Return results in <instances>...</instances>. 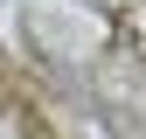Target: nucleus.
Wrapping results in <instances>:
<instances>
[{
    "mask_svg": "<svg viewBox=\"0 0 146 139\" xmlns=\"http://www.w3.org/2000/svg\"><path fill=\"white\" fill-rule=\"evenodd\" d=\"M0 139H42V132H35L28 118L14 111V104H0Z\"/></svg>",
    "mask_w": 146,
    "mask_h": 139,
    "instance_id": "obj_1",
    "label": "nucleus"
},
{
    "mask_svg": "<svg viewBox=\"0 0 146 139\" xmlns=\"http://www.w3.org/2000/svg\"><path fill=\"white\" fill-rule=\"evenodd\" d=\"M111 7H118V14H125V21H132V28L146 35V0H111Z\"/></svg>",
    "mask_w": 146,
    "mask_h": 139,
    "instance_id": "obj_2",
    "label": "nucleus"
}]
</instances>
